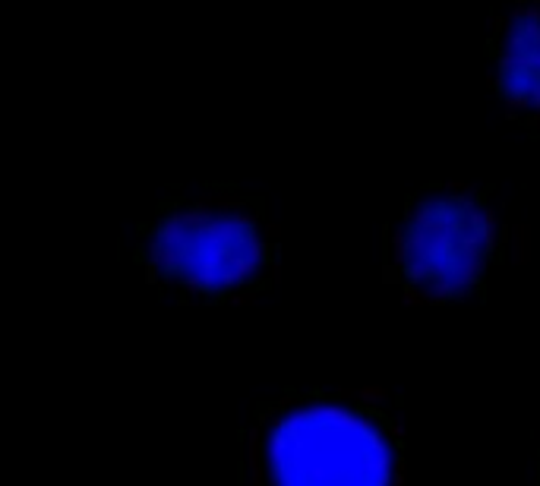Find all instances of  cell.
<instances>
[{"label": "cell", "mask_w": 540, "mask_h": 486, "mask_svg": "<svg viewBox=\"0 0 540 486\" xmlns=\"http://www.w3.org/2000/svg\"><path fill=\"white\" fill-rule=\"evenodd\" d=\"M285 240L266 196L231 180L171 187L133 231V266L184 307H250L282 278Z\"/></svg>", "instance_id": "6da1fadb"}, {"label": "cell", "mask_w": 540, "mask_h": 486, "mask_svg": "<svg viewBox=\"0 0 540 486\" xmlns=\"http://www.w3.org/2000/svg\"><path fill=\"white\" fill-rule=\"evenodd\" d=\"M405 436L383 386L285 389L244 427V486H405Z\"/></svg>", "instance_id": "7a4b0ae2"}, {"label": "cell", "mask_w": 540, "mask_h": 486, "mask_svg": "<svg viewBox=\"0 0 540 486\" xmlns=\"http://www.w3.org/2000/svg\"><path fill=\"white\" fill-rule=\"evenodd\" d=\"M525 231L499 190L468 180H430L402 199L383 231V281L405 307L484 300L496 269L522 259Z\"/></svg>", "instance_id": "3957f363"}, {"label": "cell", "mask_w": 540, "mask_h": 486, "mask_svg": "<svg viewBox=\"0 0 540 486\" xmlns=\"http://www.w3.org/2000/svg\"><path fill=\"white\" fill-rule=\"evenodd\" d=\"M484 64L506 120L540 143V0H506L493 10Z\"/></svg>", "instance_id": "277c9868"}, {"label": "cell", "mask_w": 540, "mask_h": 486, "mask_svg": "<svg viewBox=\"0 0 540 486\" xmlns=\"http://www.w3.org/2000/svg\"><path fill=\"white\" fill-rule=\"evenodd\" d=\"M537 483H540V458H537Z\"/></svg>", "instance_id": "5b68a950"}]
</instances>
